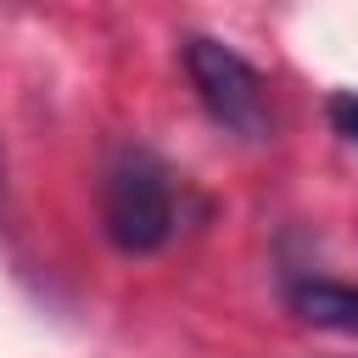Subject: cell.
<instances>
[{"label": "cell", "instance_id": "obj_1", "mask_svg": "<svg viewBox=\"0 0 358 358\" xmlns=\"http://www.w3.org/2000/svg\"><path fill=\"white\" fill-rule=\"evenodd\" d=\"M101 229L117 252L145 257L162 252L179 229V201H173V173L151 151H117L101 185Z\"/></svg>", "mask_w": 358, "mask_h": 358}, {"label": "cell", "instance_id": "obj_3", "mask_svg": "<svg viewBox=\"0 0 358 358\" xmlns=\"http://www.w3.org/2000/svg\"><path fill=\"white\" fill-rule=\"evenodd\" d=\"M285 302H291V313L302 324L358 336V285H347V280H296L285 291Z\"/></svg>", "mask_w": 358, "mask_h": 358}, {"label": "cell", "instance_id": "obj_2", "mask_svg": "<svg viewBox=\"0 0 358 358\" xmlns=\"http://www.w3.org/2000/svg\"><path fill=\"white\" fill-rule=\"evenodd\" d=\"M185 78L196 90V101L207 106V117L241 140H268L274 134V106H268V78L229 50L224 39L190 34L185 39Z\"/></svg>", "mask_w": 358, "mask_h": 358}, {"label": "cell", "instance_id": "obj_4", "mask_svg": "<svg viewBox=\"0 0 358 358\" xmlns=\"http://www.w3.org/2000/svg\"><path fill=\"white\" fill-rule=\"evenodd\" d=\"M324 112H330V129H336L341 140H352V145H358V90H336Z\"/></svg>", "mask_w": 358, "mask_h": 358}]
</instances>
